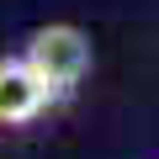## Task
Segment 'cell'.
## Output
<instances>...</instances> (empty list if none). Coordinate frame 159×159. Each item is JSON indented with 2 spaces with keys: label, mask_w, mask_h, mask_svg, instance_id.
Segmentation results:
<instances>
[{
  "label": "cell",
  "mask_w": 159,
  "mask_h": 159,
  "mask_svg": "<svg viewBox=\"0 0 159 159\" xmlns=\"http://www.w3.org/2000/svg\"><path fill=\"white\" fill-rule=\"evenodd\" d=\"M21 58L37 69V80L53 90V101H58V106H64V101H74V96H80V85H85L90 69H96L90 32H85V27H74V21H48V27H37V32L27 37Z\"/></svg>",
  "instance_id": "1"
},
{
  "label": "cell",
  "mask_w": 159,
  "mask_h": 159,
  "mask_svg": "<svg viewBox=\"0 0 159 159\" xmlns=\"http://www.w3.org/2000/svg\"><path fill=\"white\" fill-rule=\"evenodd\" d=\"M53 106H58L53 90L37 80V69L21 53H6V58H0V133H27Z\"/></svg>",
  "instance_id": "2"
}]
</instances>
